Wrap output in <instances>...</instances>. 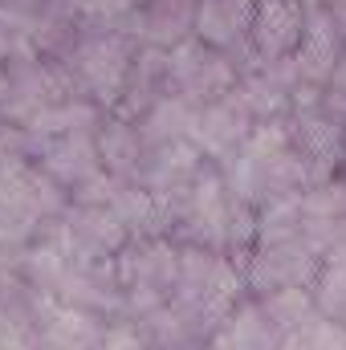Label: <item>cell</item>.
<instances>
[{"label": "cell", "mask_w": 346, "mask_h": 350, "mask_svg": "<svg viewBox=\"0 0 346 350\" xmlns=\"http://www.w3.org/2000/svg\"><path fill=\"white\" fill-rule=\"evenodd\" d=\"M322 273V257L306 245V237H277V241H257L253 257L245 261V281L249 293L265 297L277 289H314Z\"/></svg>", "instance_id": "1"}, {"label": "cell", "mask_w": 346, "mask_h": 350, "mask_svg": "<svg viewBox=\"0 0 346 350\" xmlns=\"http://www.w3.org/2000/svg\"><path fill=\"white\" fill-rule=\"evenodd\" d=\"M253 126H257L253 110H249L245 98L232 90L228 98L200 106V118H196V135H191V143L208 155V163H220V167H224V163H232V159L245 151Z\"/></svg>", "instance_id": "2"}, {"label": "cell", "mask_w": 346, "mask_h": 350, "mask_svg": "<svg viewBox=\"0 0 346 350\" xmlns=\"http://www.w3.org/2000/svg\"><path fill=\"white\" fill-rule=\"evenodd\" d=\"M310 25V8L302 0H257L253 8V49L261 66L293 57Z\"/></svg>", "instance_id": "3"}, {"label": "cell", "mask_w": 346, "mask_h": 350, "mask_svg": "<svg viewBox=\"0 0 346 350\" xmlns=\"http://www.w3.org/2000/svg\"><path fill=\"white\" fill-rule=\"evenodd\" d=\"M33 163L49 179H57L66 191H74L82 179L102 172L94 131H74L62 139H33Z\"/></svg>", "instance_id": "4"}, {"label": "cell", "mask_w": 346, "mask_h": 350, "mask_svg": "<svg viewBox=\"0 0 346 350\" xmlns=\"http://www.w3.org/2000/svg\"><path fill=\"white\" fill-rule=\"evenodd\" d=\"M94 143H98L102 172H110L118 183H139V179H143V167H147L151 147H147L139 122L118 118V114H106L102 126L94 131Z\"/></svg>", "instance_id": "5"}, {"label": "cell", "mask_w": 346, "mask_h": 350, "mask_svg": "<svg viewBox=\"0 0 346 350\" xmlns=\"http://www.w3.org/2000/svg\"><path fill=\"white\" fill-rule=\"evenodd\" d=\"M346 37L338 33V25L326 16V8H314L310 12V25H306V37L293 53V66L302 74V86H330V74L338 66V53H343Z\"/></svg>", "instance_id": "6"}, {"label": "cell", "mask_w": 346, "mask_h": 350, "mask_svg": "<svg viewBox=\"0 0 346 350\" xmlns=\"http://www.w3.org/2000/svg\"><path fill=\"white\" fill-rule=\"evenodd\" d=\"M200 0H147L135 8V37L139 45L175 49L179 41L196 37Z\"/></svg>", "instance_id": "7"}, {"label": "cell", "mask_w": 346, "mask_h": 350, "mask_svg": "<svg viewBox=\"0 0 346 350\" xmlns=\"http://www.w3.org/2000/svg\"><path fill=\"white\" fill-rule=\"evenodd\" d=\"M281 330L273 326V318L265 314L257 297H245L212 334L204 350H281Z\"/></svg>", "instance_id": "8"}, {"label": "cell", "mask_w": 346, "mask_h": 350, "mask_svg": "<svg viewBox=\"0 0 346 350\" xmlns=\"http://www.w3.org/2000/svg\"><path fill=\"white\" fill-rule=\"evenodd\" d=\"M196 118H200V106L183 94H168L159 98L143 118H139V131L147 139V147H163V143H179V139H191L196 135Z\"/></svg>", "instance_id": "9"}, {"label": "cell", "mask_w": 346, "mask_h": 350, "mask_svg": "<svg viewBox=\"0 0 346 350\" xmlns=\"http://www.w3.org/2000/svg\"><path fill=\"white\" fill-rule=\"evenodd\" d=\"M45 350H98L106 338V326L82 306H57L45 318Z\"/></svg>", "instance_id": "10"}, {"label": "cell", "mask_w": 346, "mask_h": 350, "mask_svg": "<svg viewBox=\"0 0 346 350\" xmlns=\"http://www.w3.org/2000/svg\"><path fill=\"white\" fill-rule=\"evenodd\" d=\"M257 301L265 306V314L273 318V326H277L281 334L302 330L306 322H314V318H318L314 289H277V293H265V297H257Z\"/></svg>", "instance_id": "11"}, {"label": "cell", "mask_w": 346, "mask_h": 350, "mask_svg": "<svg viewBox=\"0 0 346 350\" xmlns=\"http://www.w3.org/2000/svg\"><path fill=\"white\" fill-rule=\"evenodd\" d=\"M281 350H346V322L318 314L302 330H289L281 338Z\"/></svg>", "instance_id": "12"}, {"label": "cell", "mask_w": 346, "mask_h": 350, "mask_svg": "<svg viewBox=\"0 0 346 350\" xmlns=\"http://www.w3.org/2000/svg\"><path fill=\"white\" fill-rule=\"evenodd\" d=\"M314 301L322 318H343L346 314V261L330 257L322 261V273L314 281Z\"/></svg>", "instance_id": "13"}, {"label": "cell", "mask_w": 346, "mask_h": 350, "mask_svg": "<svg viewBox=\"0 0 346 350\" xmlns=\"http://www.w3.org/2000/svg\"><path fill=\"white\" fill-rule=\"evenodd\" d=\"M322 8H326V16H330V21L338 25V33L346 37V0H326Z\"/></svg>", "instance_id": "14"}, {"label": "cell", "mask_w": 346, "mask_h": 350, "mask_svg": "<svg viewBox=\"0 0 346 350\" xmlns=\"http://www.w3.org/2000/svg\"><path fill=\"white\" fill-rule=\"evenodd\" d=\"M326 90L346 94V45H343V53H338V66H334V74H330V86H326Z\"/></svg>", "instance_id": "15"}, {"label": "cell", "mask_w": 346, "mask_h": 350, "mask_svg": "<svg viewBox=\"0 0 346 350\" xmlns=\"http://www.w3.org/2000/svg\"><path fill=\"white\" fill-rule=\"evenodd\" d=\"M8 98H12V74H8V66H0V110L8 106Z\"/></svg>", "instance_id": "16"}, {"label": "cell", "mask_w": 346, "mask_h": 350, "mask_svg": "<svg viewBox=\"0 0 346 350\" xmlns=\"http://www.w3.org/2000/svg\"><path fill=\"white\" fill-rule=\"evenodd\" d=\"M302 4H306V8H310V12H314V8H322V4H326V0H302Z\"/></svg>", "instance_id": "17"}, {"label": "cell", "mask_w": 346, "mask_h": 350, "mask_svg": "<svg viewBox=\"0 0 346 350\" xmlns=\"http://www.w3.org/2000/svg\"><path fill=\"white\" fill-rule=\"evenodd\" d=\"M338 175H346V155H343V172H338Z\"/></svg>", "instance_id": "18"}, {"label": "cell", "mask_w": 346, "mask_h": 350, "mask_svg": "<svg viewBox=\"0 0 346 350\" xmlns=\"http://www.w3.org/2000/svg\"><path fill=\"white\" fill-rule=\"evenodd\" d=\"M338 322H346V314H343V318H338Z\"/></svg>", "instance_id": "19"}, {"label": "cell", "mask_w": 346, "mask_h": 350, "mask_svg": "<svg viewBox=\"0 0 346 350\" xmlns=\"http://www.w3.org/2000/svg\"><path fill=\"white\" fill-rule=\"evenodd\" d=\"M139 4H147V0H139Z\"/></svg>", "instance_id": "20"}]
</instances>
